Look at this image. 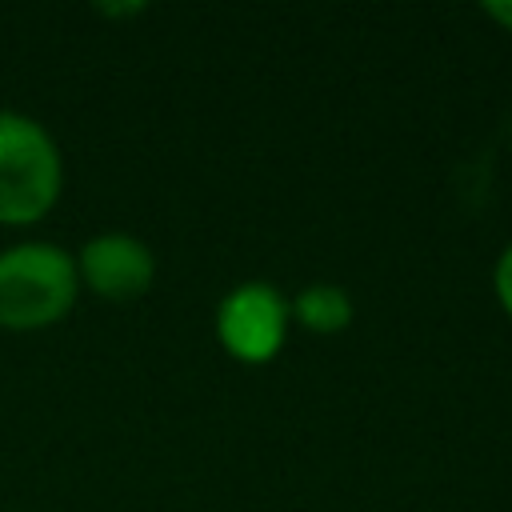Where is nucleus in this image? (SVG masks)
I'll return each instance as SVG.
<instances>
[{
  "label": "nucleus",
  "instance_id": "nucleus-6",
  "mask_svg": "<svg viewBox=\"0 0 512 512\" xmlns=\"http://www.w3.org/2000/svg\"><path fill=\"white\" fill-rule=\"evenodd\" d=\"M492 288H496L500 308L512 316V244L500 252V260H496V268H492Z\"/></svg>",
  "mask_w": 512,
  "mask_h": 512
},
{
  "label": "nucleus",
  "instance_id": "nucleus-5",
  "mask_svg": "<svg viewBox=\"0 0 512 512\" xmlns=\"http://www.w3.org/2000/svg\"><path fill=\"white\" fill-rule=\"evenodd\" d=\"M288 308H292V320L304 324V328L316 332V336H336V332H344V328L352 324V316H356L352 296H348L340 284H308V288H300V292L288 300Z\"/></svg>",
  "mask_w": 512,
  "mask_h": 512
},
{
  "label": "nucleus",
  "instance_id": "nucleus-7",
  "mask_svg": "<svg viewBox=\"0 0 512 512\" xmlns=\"http://www.w3.org/2000/svg\"><path fill=\"white\" fill-rule=\"evenodd\" d=\"M484 16H488V20H496L500 28H508V32H512V0H496V4H484Z\"/></svg>",
  "mask_w": 512,
  "mask_h": 512
},
{
  "label": "nucleus",
  "instance_id": "nucleus-4",
  "mask_svg": "<svg viewBox=\"0 0 512 512\" xmlns=\"http://www.w3.org/2000/svg\"><path fill=\"white\" fill-rule=\"evenodd\" d=\"M76 276L92 296L112 300V304H128L152 288L156 256L144 240H136L128 232H100L80 248Z\"/></svg>",
  "mask_w": 512,
  "mask_h": 512
},
{
  "label": "nucleus",
  "instance_id": "nucleus-3",
  "mask_svg": "<svg viewBox=\"0 0 512 512\" xmlns=\"http://www.w3.org/2000/svg\"><path fill=\"white\" fill-rule=\"evenodd\" d=\"M292 308L268 280H244L216 304V340L240 364H268L288 340Z\"/></svg>",
  "mask_w": 512,
  "mask_h": 512
},
{
  "label": "nucleus",
  "instance_id": "nucleus-1",
  "mask_svg": "<svg viewBox=\"0 0 512 512\" xmlns=\"http://www.w3.org/2000/svg\"><path fill=\"white\" fill-rule=\"evenodd\" d=\"M80 296L76 256L60 244L24 240L0 252V328L40 332L60 324Z\"/></svg>",
  "mask_w": 512,
  "mask_h": 512
},
{
  "label": "nucleus",
  "instance_id": "nucleus-2",
  "mask_svg": "<svg viewBox=\"0 0 512 512\" xmlns=\"http://www.w3.org/2000/svg\"><path fill=\"white\" fill-rule=\"evenodd\" d=\"M60 188L64 160L52 132L24 112H0V224L20 228L44 220Z\"/></svg>",
  "mask_w": 512,
  "mask_h": 512
}]
</instances>
